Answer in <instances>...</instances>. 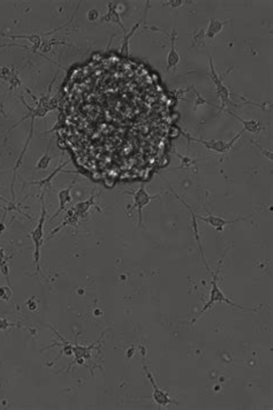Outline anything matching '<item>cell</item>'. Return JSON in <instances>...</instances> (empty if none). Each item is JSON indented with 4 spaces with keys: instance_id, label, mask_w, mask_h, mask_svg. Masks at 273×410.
<instances>
[{
    "instance_id": "6da1fadb",
    "label": "cell",
    "mask_w": 273,
    "mask_h": 410,
    "mask_svg": "<svg viewBox=\"0 0 273 410\" xmlns=\"http://www.w3.org/2000/svg\"><path fill=\"white\" fill-rule=\"evenodd\" d=\"M226 256V251L225 254H224L223 258L220 259V263L217 267V270H215L212 273V281H211V292H210V297H209V301L205 303V306L202 308V310L200 311V314L197 315L196 318H194L192 320V324H195L196 321L201 318L202 316L205 311H208L210 308H212L215 303H226L228 306H231L233 308H236V309H240V310H243V311H258L259 308H250V307H243V306H239V304H236L232 301V299L228 298L225 293L223 292L222 288L219 287L218 285V280H219V272H220V268L223 266V263H224V258H225Z\"/></svg>"
},
{
    "instance_id": "7a4b0ae2",
    "label": "cell",
    "mask_w": 273,
    "mask_h": 410,
    "mask_svg": "<svg viewBox=\"0 0 273 410\" xmlns=\"http://www.w3.org/2000/svg\"><path fill=\"white\" fill-rule=\"evenodd\" d=\"M41 205H42L41 218H39L36 227H35L32 231V233H30V237H32V240L34 242L35 268H36V271L38 273H41L42 275L39 261H41V248L43 245V240H44V224H45V218H46V206H45V201H44V193H42V195H41Z\"/></svg>"
},
{
    "instance_id": "3957f363",
    "label": "cell",
    "mask_w": 273,
    "mask_h": 410,
    "mask_svg": "<svg viewBox=\"0 0 273 410\" xmlns=\"http://www.w3.org/2000/svg\"><path fill=\"white\" fill-rule=\"evenodd\" d=\"M242 133H243V130H241L240 133L237 135H235L234 138H233L231 141H225V140H203V139L192 138L190 135L184 134V133H183V135L186 136L188 141H194V142L200 143V144L203 145L204 148L210 150V151H213V152L219 153V155L226 156L227 153L232 150L233 145L236 143V141L241 138Z\"/></svg>"
},
{
    "instance_id": "277c9868",
    "label": "cell",
    "mask_w": 273,
    "mask_h": 410,
    "mask_svg": "<svg viewBox=\"0 0 273 410\" xmlns=\"http://www.w3.org/2000/svg\"><path fill=\"white\" fill-rule=\"evenodd\" d=\"M161 196V193L160 194H157V195H150L147 192V189H145L144 186H141L138 190H136L133 194V197H134V203L133 205H131V208L128 209L129 211V215L130 213L133 212V210L136 209L138 210V213H139V225L141 226L143 223V218H142V210L144 206L149 205V203L153 200H158Z\"/></svg>"
},
{
    "instance_id": "5b68a950",
    "label": "cell",
    "mask_w": 273,
    "mask_h": 410,
    "mask_svg": "<svg viewBox=\"0 0 273 410\" xmlns=\"http://www.w3.org/2000/svg\"><path fill=\"white\" fill-rule=\"evenodd\" d=\"M142 356H143V369L145 371V374H147L148 379L150 380L151 385H152V389H153L152 390V399H153V401H155V403L159 405V407H166V405L172 404V403L178 404L177 401L172 400L170 398V395H169V393H167V392L162 391V390L159 389V387H158V385L156 384L155 378H153L151 372L149 371V369L147 368V363H145V352H144L143 348H142Z\"/></svg>"
},
{
    "instance_id": "8992f818",
    "label": "cell",
    "mask_w": 273,
    "mask_h": 410,
    "mask_svg": "<svg viewBox=\"0 0 273 410\" xmlns=\"http://www.w3.org/2000/svg\"><path fill=\"white\" fill-rule=\"evenodd\" d=\"M249 218L250 217L227 220V219H224V218L218 217V215H214V214H209V215L196 214V219H200V220H202V222H204L205 224H208L209 226L215 229V232L217 233H223L224 228H225V226H227V225L235 224L237 222H247V220H249Z\"/></svg>"
},
{
    "instance_id": "52a82bcc",
    "label": "cell",
    "mask_w": 273,
    "mask_h": 410,
    "mask_svg": "<svg viewBox=\"0 0 273 410\" xmlns=\"http://www.w3.org/2000/svg\"><path fill=\"white\" fill-rule=\"evenodd\" d=\"M171 187V186H170ZM171 190H172V193L174 194V196L178 198V200L182 203V204L186 206V208L188 209V211H189V213H190V217H192V228H193V235H194V239L196 240V243H197V245H198V249H200V253H201V256H202V259H203V263H204V265L206 266V268H208V271L210 272V267H209V265H208V262H206V258H205V255H204V251H203V247H202V242H201V234H200V229H198V225H197V219H196V213H194L193 212V210H192V208L190 206H189V204H187L186 202H184L181 197H180L179 195H177V194H175V192L173 190V188L171 187Z\"/></svg>"
},
{
    "instance_id": "ba28073f",
    "label": "cell",
    "mask_w": 273,
    "mask_h": 410,
    "mask_svg": "<svg viewBox=\"0 0 273 410\" xmlns=\"http://www.w3.org/2000/svg\"><path fill=\"white\" fill-rule=\"evenodd\" d=\"M177 30L173 29L171 33V50L167 54V60H166V69L172 70L177 68V66L180 63V54L177 51V47H175V42H177Z\"/></svg>"
},
{
    "instance_id": "9c48e42d",
    "label": "cell",
    "mask_w": 273,
    "mask_h": 410,
    "mask_svg": "<svg viewBox=\"0 0 273 410\" xmlns=\"http://www.w3.org/2000/svg\"><path fill=\"white\" fill-rule=\"evenodd\" d=\"M75 183H76V179L74 180V181H72V183H70L69 186H67V187L64 188V189H61V190L58 193L59 208H58V210H57L53 214L51 215V219H54L56 217H58L61 211L65 210V206L67 205L69 202H72L73 197H72V195H70V192H72L73 187L75 186Z\"/></svg>"
},
{
    "instance_id": "30bf717a",
    "label": "cell",
    "mask_w": 273,
    "mask_h": 410,
    "mask_svg": "<svg viewBox=\"0 0 273 410\" xmlns=\"http://www.w3.org/2000/svg\"><path fill=\"white\" fill-rule=\"evenodd\" d=\"M96 197H97V195L92 194V195L88 198V200L77 203L74 208H72V211L74 212V214H75L78 218V220H82L83 218H85L91 208H97V205L95 203Z\"/></svg>"
},
{
    "instance_id": "8fae6325",
    "label": "cell",
    "mask_w": 273,
    "mask_h": 410,
    "mask_svg": "<svg viewBox=\"0 0 273 410\" xmlns=\"http://www.w3.org/2000/svg\"><path fill=\"white\" fill-rule=\"evenodd\" d=\"M100 21H102V22H111V23H116L117 25H119V27H120V28L122 29L123 35L127 34L126 27H125V25H123L122 21H121V17H120V14H119V12H118V10H117V5H114V4L108 3L106 14L100 17Z\"/></svg>"
},
{
    "instance_id": "7c38bea8",
    "label": "cell",
    "mask_w": 273,
    "mask_h": 410,
    "mask_svg": "<svg viewBox=\"0 0 273 410\" xmlns=\"http://www.w3.org/2000/svg\"><path fill=\"white\" fill-rule=\"evenodd\" d=\"M225 112L230 114L231 117L237 119V120H239L242 123V125H243V128H242V130H243V131H249V133H253V134H258V133H261V131L263 130L264 126H263V123L261 121L245 120V119L241 118L239 116H236V114H234L232 111H230V110H226Z\"/></svg>"
},
{
    "instance_id": "4fadbf2b",
    "label": "cell",
    "mask_w": 273,
    "mask_h": 410,
    "mask_svg": "<svg viewBox=\"0 0 273 410\" xmlns=\"http://www.w3.org/2000/svg\"><path fill=\"white\" fill-rule=\"evenodd\" d=\"M228 22H231V21L230 20L223 21L219 19H210L208 29L205 30V37L209 39H213L215 36H217V35H219L223 32L224 25L227 24Z\"/></svg>"
},
{
    "instance_id": "5bb4252c",
    "label": "cell",
    "mask_w": 273,
    "mask_h": 410,
    "mask_svg": "<svg viewBox=\"0 0 273 410\" xmlns=\"http://www.w3.org/2000/svg\"><path fill=\"white\" fill-rule=\"evenodd\" d=\"M68 162H69V161L63 162V164L57 167V169H56L53 172H51L50 175L46 176L45 179L38 180V181H30V182H28V184H29V186H37V187H39V188H46V189H48V188L51 187V184H52V181H53V179L56 178L57 175H58V173H60V172H63V169H64V167H65L66 165L68 164Z\"/></svg>"
},
{
    "instance_id": "9a60e30c",
    "label": "cell",
    "mask_w": 273,
    "mask_h": 410,
    "mask_svg": "<svg viewBox=\"0 0 273 410\" xmlns=\"http://www.w3.org/2000/svg\"><path fill=\"white\" fill-rule=\"evenodd\" d=\"M143 20H144V17L142 20H141L139 23H136L133 28L130 29V32H129V34H126V35H123V39H122V42H121V54L122 56H128V48H129V39L131 38V36H133V35L135 34V32H136V29H138L140 25H141V23H142L143 22Z\"/></svg>"
},
{
    "instance_id": "2e32d148",
    "label": "cell",
    "mask_w": 273,
    "mask_h": 410,
    "mask_svg": "<svg viewBox=\"0 0 273 410\" xmlns=\"http://www.w3.org/2000/svg\"><path fill=\"white\" fill-rule=\"evenodd\" d=\"M209 66H210V74H209V76H210L211 80H212V82L214 83L215 88L223 86V85H224V80H223V77L220 76L217 70H215L214 64H213V59H212V57H211L210 53H209Z\"/></svg>"
},
{
    "instance_id": "e0dca14e",
    "label": "cell",
    "mask_w": 273,
    "mask_h": 410,
    "mask_svg": "<svg viewBox=\"0 0 273 410\" xmlns=\"http://www.w3.org/2000/svg\"><path fill=\"white\" fill-rule=\"evenodd\" d=\"M0 208L5 210V212H8V211H19L21 214H24L25 217H28L29 219H32L29 217V215H27L25 213L22 212V211L20 210V205L19 204H15V203H13L11 201L6 200V198L3 197L2 195H0Z\"/></svg>"
},
{
    "instance_id": "ac0fdd59",
    "label": "cell",
    "mask_w": 273,
    "mask_h": 410,
    "mask_svg": "<svg viewBox=\"0 0 273 410\" xmlns=\"http://www.w3.org/2000/svg\"><path fill=\"white\" fill-rule=\"evenodd\" d=\"M48 149H50V147L47 148L46 152L44 153V155L42 156L41 159L38 160V162H37V164H36V170L45 171V170H47V169H48V166H50V164H51V160H52V158H51V156H50V152H48Z\"/></svg>"
},
{
    "instance_id": "d6986e66",
    "label": "cell",
    "mask_w": 273,
    "mask_h": 410,
    "mask_svg": "<svg viewBox=\"0 0 273 410\" xmlns=\"http://www.w3.org/2000/svg\"><path fill=\"white\" fill-rule=\"evenodd\" d=\"M177 156L180 158V160H181V162H182L181 166H179V167H178V170L182 169V167H184V169H189V167H193L194 165H195L196 160H195V159H193V158H189V157H183V156L180 155V153H177Z\"/></svg>"
},
{
    "instance_id": "ffe728a7",
    "label": "cell",
    "mask_w": 273,
    "mask_h": 410,
    "mask_svg": "<svg viewBox=\"0 0 273 410\" xmlns=\"http://www.w3.org/2000/svg\"><path fill=\"white\" fill-rule=\"evenodd\" d=\"M12 297V289L11 286H5V287H0V298L4 301H10Z\"/></svg>"
},
{
    "instance_id": "44dd1931",
    "label": "cell",
    "mask_w": 273,
    "mask_h": 410,
    "mask_svg": "<svg viewBox=\"0 0 273 410\" xmlns=\"http://www.w3.org/2000/svg\"><path fill=\"white\" fill-rule=\"evenodd\" d=\"M250 141H252V143H253V144L255 145V147H256L257 149H259V150H261V152L263 153V155H264V156H265L266 158H268V159H270V160L272 159V152H271V151H267V150H266V149H264V148L262 147V145H261V144H259V143H257V142H256V141H255V140H250Z\"/></svg>"
},
{
    "instance_id": "7402d4cb",
    "label": "cell",
    "mask_w": 273,
    "mask_h": 410,
    "mask_svg": "<svg viewBox=\"0 0 273 410\" xmlns=\"http://www.w3.org/2000/svg\"><path fill=\"white\" fill-rule=\"evenodd\" d=\"M10 327H19V325L17 324H12L5 318H0V330L2 331H6L7 329Z\"/></svg>"
},
{
    "instance_id": "603a6c76",
    "label": "cell",
    "mask_w": 273,
    "mask_h": 410,
    "mask_svg": "<svg viewBox=\"0 0 273 410\" xmlns=\"http://www.w3.org/2000/svg\"><path fill=\"white\" fill-rule=\"evenodd\" d=\"M186 2H183V0H172V2H166V4H164L165 6H169L171 8H177L182 6L183 4Z\"/></svg>"
},
{
    "instance_id": "cb8c5ba5",
    "label": "cell",
    "mask_w": 273,
    "mask_h": 410,
    "mask_svg": "<svg viewBox=\"0 0 273 410\" xmlns=\"http://www.w3.org/2000/svg\"><path fill=\"white\" fill-rule=\"evenodd\" d=\"M196 95H197V99H196V101H195V106H194V110H197V107L200 106V105H203V104H209L208 101H206L203 97H202L200 94H198V92H196ZM210 105V104H209Z\"/></svg>"
},
{
    "instance_id": "d4e9b609",
    "label": "cell",
    "mask_w": 273,
    "mask_h": 410,
    "mask_svg": "<svg viewBox=\"0 0 273 410\" xmlns=\"http://www.w3.org/2000/svg\"><path fill=\"white\" fill-rule=\"evenodd\" d=\"M98 17H99L98 11L91 10L89 13H88V19H89V21H95V20L98 19Z\"/></svg>"
},
{
    "instance_id": "484cf974",
    "label": "cell",
    "mask_w": 273,
    "mask_h": 410,
    "mask_svg": "<svg viewBox=\"0 0 273 410\" xmlns=\"http://www.w3.org/2000/svg\"><path fill=\"white\" fill-rule=\"evenodd\" d=\"M0 235H2V231H0ZM7 259L8 258L6 257L5 251H4V249L0 247V265H3V264H5V263H8Z\"/></svg>"
}]
</instances>
